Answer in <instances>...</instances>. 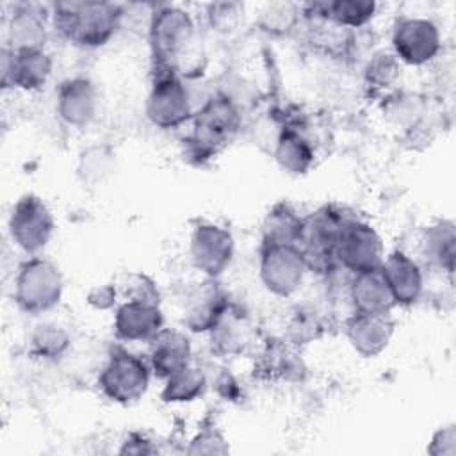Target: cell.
I'll list each match as a JSON object with an SVG mask.
<instances>
[{
	"label": "cell",
	"instance_id": "cell-1",
	"mask_svg": "<svg viewBox=\"0 0 456 456\" xmlns=\"http://www.w3.org/2000/svg\"><path fill=\"white\" fill-rule=\"evenodd\" d=\"M123 9L114 2H57L52 5L55 30L69 45L94 50L105 46L118 32Z\"/></svg>",
	"mask_w": 456,
	"mask_h": 456
},
{
	"label": "cell",
	"instance_id": "cell-2",
	"mask_svg": "<svg viewBox=\"0 0 456 456\" xmlns=\"http://www.w3.org/2000/svg\"><path fill=\"white\" fill-rule=\"evenodd\" d=\"M196 25L192 16L176 5H160L150 16L148 45L151 71H175L182 75V64L192 50Z\"/></svg>",
	"mask_w": 456,
	"mask_h": 456
},
{
	"label": "cell",
	"instance_id": "cell-3",
	"mask_svg": "<svg viewBox=\"0 0 456 456\" xmlns=\"http://www.w3.org/2000/svg\"><path fill=\"white\" fill-rule=\"evenodd\" d=\"M240 126L237 105L226 94L208 98L192 116V132L187 137V153L198 160L216 155Z\"/></svg>",
	"mask_w": 456,
	"mask_h": 456
},
{
	"label": "cell",
	"instance_id": "cell-4",
	"mask_svg": "<svg viewBox=\"0 0 456 456\" xmlns=\"http://www.w3.org/2000/svg\"><path fill=\"white\" fill-rule=\"evenodd\" d=\"M64 292L61 269L45 256H30L20 264L14 276V303L30 315H39L55 308Z\"/></svg>",
	"mask_w": 456,
	"mask_h": 456
},
{
	"label": "cell",
	"instance_id": "cell-5",
	"mask_svg": "<svg viewBox=\"0 0 456 456\" xmlns=\"http://www.w3.org/2000/svg\"><path fill=\"white\" fill-rule=\"evenodd\" d=\"M151 376L148 360L123 346H114L100 370L98 387L109 401L134 404L146 394Z\"/></svg>",
	"mask_w": 456,
	"mask_h": 456
},
{
	"label": "cell",
	"instance_id": "cell-6",
	"mask_svg": "<svg viewBox=\"0 0 456 456\" xmlns=\"http://www.w3.org/2000/svg\"><path fill=\"white\" fill-rule=\"evenodd\" d=\"M151 77L144 103L150 123L162 130H173L192 121V100L182 75L175 71H151Z\"/></svg>",
	"mask_w": 456,
	"mask_h": 456
},
{
	"label": "cell",
	"instance_id": "cell-7",
	"mask_svg": "<svg viewBox=\"0 0 456 456\" xmlns=\"http://www.w3.org/2000/svg\"><path fill=\"white\" fill-rule=\"evenodd\" d=\"M346 219L347 216L333 205H324L314 214L306 216L299 248L305 255L308 271L328 274L335 269L337 240Z\"/></svg>",
	"mask_w": 456,
	"mask_h": 456
},
{
	"label": "cell",
	"instance_id": "cell-8",
	"mask_svg": "<svg viewBox=\"0 0 456 456\" xmlns=\"http://www.w3.org/2000/svg\"><path fill=\"white\" fill-rule=\"evenodd\" d=\"M7 230L14 246L34 256L48 246L55 232V219L39 196L23 194L9 212Z\"/></svg>",
	"mask_w": 456,
	"mask_h": 456
},
{
	"label": "cell",
	"instance_id": "cell-9",
	"mask_svg": "<svg viewBox=\"0 0 456 456\" xmlns=\"http://www.w3.org/2000/svg\"><path fill=\"white\" fill-rule=\"evenodd\" d=\"M308 273L305 255L297 244H262L258 276L267 292L278 297L296 294Z\"/></svg>",
	"mask_w": 456,
	"mask_h": 456
},
{
	"label": "cell",
	"instance_id": "cell-10",
	"mask_svg": "<svg viewBox=\"0 0 456 456\" xmlns=\"http://www.w3.org/2000/svg\"><path fill=\"white\" fill-rule=\"evenodd\" d=\"M335 258L337 265L353 274L381 267L385 258L383 240L367 221L347 217L338 233Z\"/></svg>",
	"mask_w": 456,
	"mask_h": 456
},
{
	"label": "cell",
	"instance_id": "cell-11",
	"mask_svg": "<svg viewBox=\"0 0 456 456\" xmlns=\"http://www.w3.org/2000/svg\"><path fill=\"white\" fill-rule=\"evenodd\" d=\"M390 45L392 53L399 62L424 66L438 55L442 37L438 27L431 20L420 16H401L392 25Z\"/></svg>",
	"mask_w": 456,
	"mask_h": 456
},
{
	"label": "cell",
	"instance_id": "cell-12",
	"mask_svg": "<svg viewBox=\"0 0 456 456\" xmlns=\"http://www.w3.org/2000/svg\"><path fill=\"white\" fill-rule=\"evenodd\" d=\"M235 253V240L228 228L200 221L189 239V256L196 271L205 278L217 280L232 264Z\"/></svg>",
	"mask_w": 456,
	"mask_h": 456
},
{
	"label": "cell",
	"instance_id": "cell-13",
	"mask_svg": "<svg viewBox=\"0 0 456 456\" xmlns=\"http://www.w3.org/2000/svg\"><path fill=\"white\" fill-rule=\"evenodd\" d=\"M0 82L4 89H21L27 93L39 91L46 86L52 75V57L43 50L14 52L2 48Z\"/></svg>",
	"mask_w": 456,
	"mask_h": 456
},
{
	"label": "cell",
	"instance_id": "cell-14",
	"mask_svg": "<svg viewBox=\"0 0 456 456\" xmlns=\"http://www.w3.org/2000/svg\"><path fill=\"white\" fill-rule=\"evenodd\" d=\"M98 102V89L91 78L71 77L62 80L57 89L55 110L64 125L84 128L96 118Z\"/></svg>",
	"mask_w": 456,
	"mask_h": 456
},
{
	"label": "cell",
	"instance_id": "cell-15",
	"mask_svg": "<svg viewBox=\"0 0 456 456\" xmlns=\"http://www.w3.org/2000/svg\"><path fill=\"white\" fill-rule=\"evenodd\" d=\"M228 297L216 280L205 278L187 296L183 306V326L192 333H210L224 310Z\"/></svg>",
	"mask_w": 456,
	"mask_h": 456
},
{
	"label": "cell",
	"instance_id": "cell-16",
	"mask_svg": "<svg viewBox=\"0 0 456 456\" xmlns=\"http://www.w3.org/2000/svg\"><path fill=\"white\" fill-rule=\"evenodd\" d=\"M395 331L390 314H358L354 312L346 324V337L351 347L363 358L381 354Z\"/></svg>",
	"mask_w": 456,
	"mask_h": 456
},
{
	"label": "cell",
	"instance_id": "cell-17",
	"mask_svg": "<svg viewBox=\"0 0 456 456\" xmlns=\"http://www.w3.org/2000/svg\"><path fill=\"white\" fill-rule=\"evenodd\" d=\"M114 333L123 342H150L164 328L159 305L121 301L114 312Z\"/></svg>",
	"mask_w": 456,
	"mask_h": 456
},
{
	"label": "cell",
	"instance_id": "cell-18",
	"mask_svg": "<svg viewBox=\"0 0 456 456\" xmlns=\"http://www.w3.org/2000/svg\"><path fill=\"white\" fill-rule=\"evenodd\" d=\"M148 363L151 374L159 379H167L175 372L192 363V347L189 337L180 330L162 328L150 342Z\"/></svg>",
	"mask_w": 456,
	"mask_h": 456
},
{
	"label": "cell",
	"instance_id": "cell-19",
	"mask_svg": "<svg viewBox=\"0 0 456 456\" xmlns=\"http://www.w3.org/2000/svg\"><path fill=\"white\" fill-rule=\"evenodd\" d=\"M381 273L390 287L395 305L410 306L420 299L424 274L420 265L404 251H392L381 262Z\"/></svg>",
	"mask_w": 456,
	"mask_h": 456
},
{
	"label": "cell",
	"instance_id": "cell-20",
	"mask_svg": "<svg viewBox=\"0 0 456 456\" xmlns=\"http://www.w3.org/2000/svg\"><path fill=\"white\" fill-rule=\"evenodd\" d=\"M349 299L358 314H390V310L395 306L381 267L353 274Z\"/></svg>",
	"mask_w": 456,
	"mask_h": 456
},
{
	"label": "cell",
	"instance_id": "cell-21",
	"mask_svg": "<svg viewBox=\"0 0 456 456\" xmlns=\"http://www.w3.org/2000/svg\"><path fill=\"white\" fill-rule=\"evenodd\" d=\"M48 39V28L43 16L30 5H16L5 34V46L14 52L21 50H43Z\"/></svg>",
	"mask_w": 456,
	"mask_h": 456
},
{
	"label": "cell",
	"instance_id": "cell-22",
	"mask_svg": "<svg viewBox=\"0 0 456 456\" xmlns=\"http://www.w3.org/2000/svg\"><path fill=\"white\" fill-rule=\"evenodd\" d=\"M306 217L294 205L280 201L271 207L262 221V244H297L305 230Z\"/></svg>",
	"mask_w": 456,
	"mask_h": 456
},
{
	"label": "cell",
	"instance_id": "cell-23",
	"mask_svg": "<svg viewBox=\"0 0 456 456\" xmlns=\"http://www.w3.org/2000/svg\"><path fill=\"white\" fill-rule=\"evenodd\" d=\"M315 18L337 25L340 28H358L369 23L376 14V2L372 0H333L306 5Z\"/></svg>",
	"mask_w": 456,
	"mask_h": 456
},
{
	"label": "cell",
	"instance_id": "cell-24",
	"mask_svg": "<svg viewBox=\"0 0 456 456\" xmlns=\"http://www.w3.org/2000/svg\"><path fill=\"white\" fill-rule=\"evenodd\" d=\"M422 253L431 265L452 274L456 260V226L451 219H438L424 230Z\"/></svg>",
	"mask_w": 456,
	"mask_h": 456
},
{
	"label": "cell",
	"instance_id": "cell-25",
	"mask_svg": "<svg viewBox=\"0 0 456 456\" xmlns=\"http://www.w3.org/2000/svg\"><path fill=\"white\" fill-rule=\"evenodd\" d=\"M274 160L289 175H305L314 164V148L294 128H283L274 144Z\"/></svg>",
	"mask_w": 456,
	"mask_h": 456
},
{
	"label": "cell",
	"instance_id": "cell-26",
	"mask_svg": "<svg viewBox=\"0 0 456 456\" xmlns=\"http://www.w3.org/2000/svg\"><path fill=\"white\" fill-rule=\"evenodd\" d=\"M207 374L203 369L189 363L182 370L175 372L167 379H164V387L160 390V399L167 404H183L192 403L200 395H203L207 388Z\"/></svg>",
	"mask_w": 456,
	"mask_h": 456
},
{
	"label": "cell",
	"instance_id": "cell-27",
	"mask_svg": "<svg viewBox=\"0 0 456 456\" xmlns=\"http://www.w3.org/2000/svg\"><path fill=\"white\" fill-rule=\"evenodd\" d=\"M114 166V151L105 144H93L78 155L77 173L84 183L100 185L112 175Z\"/></svg>",
	"mask_w": 456,
	"mask_h": 456
},
{
	"label": "cell",
	"instance_id": "cell-28",
	"mask_svg": "<svg viewBox=\"0 0 456 456\" xmlns=\"http://www.w3.org/2000/svg\"><path fill=\"white\" fill-rule=\"evenodd\" d=\"M71 344L69 333L53 322H43L34 328L28 338V349L34 356L43 360L61 358Z\"/></svg>",
	"mask_w": 456,
	"mask_h": 456
},
{
	"label": "cell",
	"instance_id": "cell-29",
	"mask_svg": "<svg viewBox=\"0 0 456 456\" xmlns=\"http://www.w3.org/2000/svg\"><path fill=\"white\" fill-rule=\"evenodd\" d=\"M248 328L249 326L242 317V314L232 310V306L228 305V308L224 310V314L221 315V319L217 321L210 335L219 351L235 353L242 349L244 342L248 340Z\"/></svg>",
	"mask_w": 456,
	"mask_h": 456
},
{
	"label": "cell",
	"instance_id": "cell-30",
	"mask_svg": "<svg viewBox=\"0 0 456 456\" xmlns=\"http://www.w3.org/2000/svg\"><path fill=\"white\" fill-rule=\"evenodd\" d=\"M114 283L123 301H139L160 306V290L157 287V281L150 274L141 271H130L119 274Z\"/></svg>",
	"mask_w": 456,
	"mask_h": 456
},
{
	"label": "cell",
	"instance_id": "cell-31",
	"mask_svg": "<svg viewBox=\"0 0 456 456\" xmlns=\"http://www.w3.org/2000/svg\"><path fill=\"white\" fill-rule=\"evenodd\" d=\"M399 75V61L392 52H378L367 62L365 78L374 87L390 86Z\"/></svg>",
	"mask_w": 456,
	"mask_h": 456
},
{
	"label": "cell",
	"instance_id": "cell-32",
	"mask_svg": "<svg viewBox=\"0 0 456 456\" xmlns=\"http://www.w3.org/2000/svg\"><path fill=\"white\" fill-rule=\"evenodd\" d=\"M187 454H226L230 452L228 440L216 426L201 428L189 442Z\"/></svg>",
	"mask_w": 456,
	"mask_h": 456
},
{
	"label": "cell",
	"instance_id": "cell-33",
	"mask_svg": "<svg viewBox=\"0 0 456 456\" xmlns=\"http://www.w3.org/2000/svg\"><path fill=\"white\" fill-rule=\"evenodd\" d=\"M321 330L322 322L314 310H297L289 324V335L294 344H306L319 338Z\"/></svg>",
	"mask_w": 456,
	"mask_h": 456
},
{
	"label": "cell",
	"instance_id": "cell-34",
	"mask_svg": "<svg viewBox=\"0 0 456 456\" xmlns=\"http://www.w3.org/2000/svg\"><path fill=\"white\" fill-rule=\"evenodd\" d=\"M297 9L290 4H273L262 12V27L267 32L281 34L287 32L296 23Z\"/></svg>",
	"mask_w": 456,
	"mask_h": 456
},
{
	"label": "cell",
	"instance_id": "cell-35",
	"mask_svg": "<svg viewBox=\"0 0 456 456\" xmlns=\"http://www.w3.org/2000/svg\"><path fill=\"white\" fill-rule=\"evenodd\" d=\"M426 451L431 456H456V426L452 422L440 426L433 433Z\"/></svg>",
	"mask_w": 456,
	"mask_h": 456
},
{
	"label": "cell",
	"instance_id": "cell-36",
	"mask_svg": "<svg viewBox=\"0 0 456 456\" xmlns=\"http://www.w3.org/2000/svg\"><path fill=\"white\" fill-rule=\"evenodd\" d=\"M119 292L116 283H102V285H94L87 290L86 294V301L89 306H93L94 310H110L114 306H118V299Z\"/></svg>",
	"mask_w": 456,
	"mask_h": 456
},
{
	"label": "cell",
	"instance_id": "cell-37",
	"mask_svg": "<svg viewBox=\"0 0 456 456\" xmlns=\"http://www.w3.org/2000/svg\"><path fill=\"white\" fill-rule=\"evenodd\" d=\"M119 454H157V445L142 433H130L118 449Z\"/></svg>",
	"mask_w": 456,
	"mask_h": 456
}]
</instances>
